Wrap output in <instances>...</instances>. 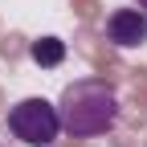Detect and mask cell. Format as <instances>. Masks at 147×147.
Here are the masks:
<instances>
[{"label": "cell", "mask_w": 147, "mask_h": 147, "mask_svg": "<svg viewBox=\"0 0 147 147\" xmlns=\"http://www.w3.org/2000/svg\"><path fill=\"white\" fill-rule=\"evenodd\" d=\"M8 131L12 139H21L25 147H49L57 143L61 135V115H57V102L49 98H21L8 106Z\"/></svg>", "instance_id": "cell-2"}, {"label": "cell", "mask_w": 147, "mask_h": 147, "mask_svg": "<svg viewBox=\"0 0 147 147\" xmlns=\"http://www.w3.org/2000/svg\"><path fill=\"white\" fill-rule=\"evenodd\" d=\"M21 41H25V37H4V41H0V57H16V53H21Z\"/></svg>", "instance_id": "cell-5"}, {"label": "cell", "mask_w": 147, "mask_h": 147, "mask_svg": "<svg viewBox=\"0 0 147 147\" xmlns=\"http://www.w3.org/2000/svg\"><path fill=\"white\" fill-rule=\"evenodd\" d=\"M135 4H139V8H143V12H147V0H135Z\"/></svg>", "instance_id": "cell-6"}, {"label": "cell", "mask_w": 147, "mask_h": 147, "mask_svg": "<svg viewBox=\"0 0 147 147\" xmlns=\"http://www.w3.org/2000/svg\"><path fill=\"white\" fill-rule=\"evenodd\" d=\"M65 41L61 37H37V41H29V57L41 65V69H57L61 61H65Z\"/></svg>", "instance_id": "cell-4"}, {"label": "cell", "mask_w": 147, "mask_h": 147, "mask_svg": "<svg viewBox=\"0 0 147 147\" xmlns=\"http://www.w3.org/2000/svg\"><path fill=\"white\" fill-rule=\"evenodd\" d=\"M106 41L119 49L147 45V12L143 8H115L106 16Z\"/></svg>", "instance_id": "cell-3"}, {"label": "cell", "mask_w": 147, "mask_h": 147, "mask_svg": "<svg viewBox=\"0 0 147 147\" xmlns=\"http://www.w3.org/2000/svg\"><path fill=\"white\" fill-rule=\"evenodd\" d=\"M57 115H61V131L74 139H94L106 135L119 123V94L98 78H78L61 90L57 98Z\"/></svg>", "instance_id": "cell-1"}]
</instances>
